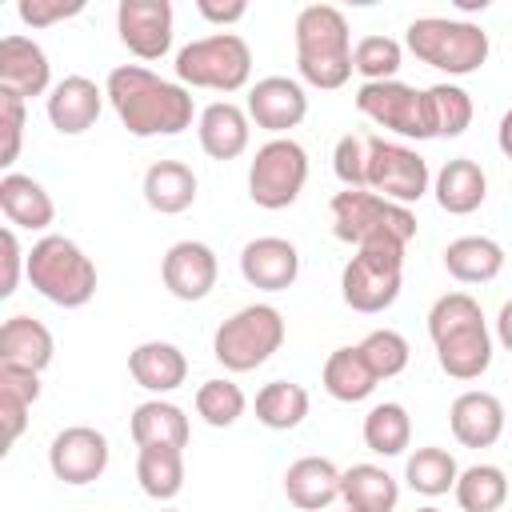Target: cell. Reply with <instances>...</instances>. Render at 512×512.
Wrapping results in <instances>:
<instances>
[{"instance_id":"cell-37","label":"cell","mask_w":512,"mask_h":512,"mask_svg":"<svg viewBox=\"0 0 512 512\" xmlns=\"http://www.w3.org/2000/svg\"><path fill=\"white\" fill-rule=\"evenodd\" d=\"M432 136H464L472 124V96L460 84H432L424 88Z\"/></svg>"},{"instance_id":"cell-51","label":"cell","mask_w":512,"mask_h":512,"mask_svg":"<svg viewBox=\"0 0 512 512\" xmlns=\"http://www.w3.org/2000/svg\"><path fill=\"white\" fill-rule=\"evenodd\" d=\"M416 512H440V508H432V504H428V508H416Z\"/></svg>"},{"instance_id":"cell-48","label":"cell","mask_w":512,"mask_h":512,"mask_svg":"<svg viewBox=\"0 0 512 512\" xmlns=\"http://www.w3.org/2000/svg\"><path fill=\"white\" fill-rule=\"evenodd\" d=\"M496 336H500V344L512 352V300L500 308V316H496Z\"/></svg>"},{"instance_id":"cell-47","label":"cell","mask_w":512,"mask_h":512,"mask_svg":"<svg viewBox=\"0 0 512 512\" xmlns=\"http://www.w3.org/2000/svg\"><path fill=\"white\" fill-rule=\"evenodd\" d=\"M196 12L212 24H236L248 16V4L244 0H228V4H216V0H196Z\"/></svg>"},{"instance_id":"cell-28","label":"cell","mask_w":512,"mask_h":512,"mask_svg":"<svg viewBox=\"0 0 512 512\" xmlns=\"http://www.w3.org/2000/svg\"><path fill=\"white\" fill-rule=\"evenodd\" d=\"M432 192H436V204H440L448 216H468V212H476V208L484 204V196H488V176H484V168H480L476 160L456 156V160H448V164L436 172Z\"/></svg>"},{"instance_id":"cell-31","label":"cell","mask_w":512,"mask_h":512,"mask_svg":"<svg viewBox=\"0 0 512 512\" xmlns=\"http://www.w3.org/2000/svg\"><path fill=\"white\" fill-rule=\"evenodd\" d=\"M340 500L356 512H392L400 500V484L380 464H352L340 472Z\"/></svg>"},{"instance_id":"cell-49","label":"cell","mask_w":512,"mask_h":512,"mask_svg":"<svg viewBox=\"0 0 512 512\" xmlns=\"http://www.w3.org/2000/svg\"><path fill=\"white\" fill-rule=\"evenodd\" d=\"M496 144H500V152L512 160V108L500 116V128H496Z\"/></svg>"},{"instance_id":"cell-23","label":"cell","mask_w":512,"mask_h":512,"mask_svg":"<svg viewBox=\"0 0 512 512\" xmlns=\"http://www.w3.org/2000/svg\"><path fill=\"white\" fill-rule=\"evenodd\" d=\"M128 372L140 388L164 396L188 380V356L172 340H144L128 352Z\"/></svg>"},{"instance_id":"cell-24","label":"cell","mask_w":512,"mask_h":512,"mask_svg":"<svg viewBox=\"0 0 512 512\" xmlns=\"http://www.w3.org/2000/svg\"><path fill=\"white\" fill-rule=\"evenodd\" d=\"M284 496L304 512H324L340 500V468L328 456H300L284 472Z\"/></svg>"},{"instance_id":"cell-33","label":"cell","mask_w":512,"mask_h":512,"mask_svg":"<svg viewBox=\"0 0 512 512\" xmlns=\"http://www.w3.org/2000/svg\"><path fill=\"white\" fill-rule=\"evenodd\" d=\"M140 492L152 500H176L184 488V452L180 448H140L136 456Z\"/></svg>"},{"instance_id":"cell-43","label":"cell","mask_w":512,"mask_h":512,"mask_svg":"<svg viewBox=\"0 0 512 512\" xmlns=\"http://www.w3.org/2000/svg\"><path fill=\"white\" fill-rule=\"evenodd\" d=\"M20 20L28 28H48L56 20H68V16H80L84 12V0H20L16 4Z\"/></svg>"},{"instance_id":"cell-9","label":"cell","mask_w":512,"mask_h":512,"mask_svg":"<svg viewBox=\"0 0 512 512\" xmlns=\"http://www.w3.org/2000/svg\"><path fill=\"white\" fill-rule=\"evenodd\" d=\"M400 288H404V248L396 244H364L340 272L344 304L364 316L392 308Z\"/></svg>"},{"instance_id":"cell-5","label":"cell","mask_w":512,"mask_h":512,"mask_svg":"<svg viewBox=\"0 0 512 512\" xmlns=\"http://www.w3.org/2000/svg\"><path fill=\"white\" fill-rule=\"evenodd\" d=\"M332 212V236L344 244H396L408 248V240L416 236V216L404 204H392L368 188H344L332 196L328 204Z\"/></svg>"},{"instance_id":"cell-10","label":"cell","mask_w":512,"mask_h":512,"mask_svg":"<svg viewBox=\"0 0 512 512\" xmlns=\"http://www.w3.org/2000/svg\"><path fill=\"white\" fill-rule=\"evenodd\" d=\"M304 184H308V152L292 136H272L268 144L256 148L248 164V196L256 208L280 212L296 204Z\"/></svg>"},{"instance_id":"cell-32","label":"cell","mask_w":512,"mask_h":512,"mask_svg":"<svg viewBox=\"0 0 512 512\" xmlns=\"http://www.w3.org/2000/svg\"><path fill=\"white\" fill-rule=\"evenodd\" d=\"M308 408H312V396L296 380H272L256 392V420L272 432H292L296 424H304Z\"/></svg>"},{"instance_id":"cell-36","label":"cell","mask_w":512,"mask_h":512,"mask_svg":"<svg viewBox=\"0 0 512 512\" xmlns=\"http://www.w3.org/2000/svg\"><path fill=\"white\" fill-rule=\"evenodd\" d=\"M452 492L464 512H500L508 500V476L496 464H472L456 476Z\"/></svg>"},{"instance_id":"cell-3","label":"cell","mask_w":512,"mask_h":512,"mask_svg":"<svg viewBox=\"0 0 512 512\" xmlns=\"http://www.w3.org/2000/svg\"><path fill=\"white\" fill-rule=\"evenodd\" d=\"M296 68L300 80L332 92L344 88L352 76V32L340 8L332 4H308L296 12Z\"/></svg>"},{"instance_id":"cell-6","label":"cell","mask_w":512,"mask_h":512,"mask_svg":"<svg viewBox=\"0 0 512 512\" xmlns=\"http://www.w3.org/2000/svg\"><path fill=\"white\" fill-rule=\"evenodd\" d=\"M408 52L428 64V68H440L448 76H472L484 68L488 60V32L472 20H448V16H420L408 24V36H404Z\"/></svg>"},{"instance_id":"cell-14","label":"cell","mask_w":512,"mask_h":512,"mask_svg":"<svg viewBox=\"0 0 512 512\" xmlns=\"http://www.w3.org/2000/svg\"><path fill=\"white\" fill-rule=\"evenodd\" d=\"M216 276H220V260L204 240H176L160 260L164 288L184 304L204 300L216 288Z\"/></svg>"},{"instance_id":"cell-45","label":"cell","mask_w":512,"mask_h":512,"mask_svg":"<svg viewBox=\"0 0 512 512\" xmlns=\"http://www.w3.org/2000/svg\"><path fill=\"white\" fill-rule=\"evenodd\" d=\"M0 392L20 396L24 404H36L40 400V372H24V368L0 364Z\"/></svg>"},{"instance_id":"cell-13","label":"cell","mask_w":512,"mask_h":512,"mask_svg":"<svg viewBox=\"0 0 512 512\" xmlns=\"http://www.w3.org/2000/svg\"><path fill=\"white\" fill-rule=\"evenodd\" d=\"M48 468L56 480L80 488V484H92L104 476L108 468V440L104 432L88 428V424H72L64 432L52 436L48 444Z\"/></svg>"},{"instance_id":"cell-39","label":"cell","mask_w":512,"mask_h":512,"mask_svg":"<svg viewBox=\"0 0 512 512\" xmlns=\"http://www.w3.org/2000/svg\"><path fill=\"white\" fill-rule=\"evenodd\" d=\"M400 64H404V48L392 36H364L352 44V72H360L364 84L396 80Z\"/></svg>"},{"instance_id":"cell-52","label":"cell","mask_w":512,"mask_h":512,"mask_svg":"<svg viewBox=\"0 0 512 512\" xmlns=\"http://www.w3.org/2000/svg\"><path fill=\"white\" fill-rule=\"evenodd\" d=\"M160 512H180V508H160Z\"/></svg>"},{"instance_id":"cell-2","label":"cell","mask_w":512,"mask_h":512,"mask_svg":"<svg viewBox=\"0 0 512 512\" xmlns=\"http://www.w3.org/2000/svg\"><path fill=\"white\" fill-rule=\"evenodd\" d=\"M436 360L452 380H476L492 364V336L480 304L468 292H444L428 312Z\"/></svg>"},{"instance_id":"cell-22","label":"cell","mask_w":512,"mask_h":512,"mask_svg":"<svg viewBox=\"0 0 512 512\" xmlns=\"http://www.w3.org/2000/svg\"><path fill=\"white\" fill-rule=\"evenodd\" d=\"M56 356L52 332L36 316H8L0 324V364L24 368V372H44Z\"/></svg>"},{"instance_id":"cell-12","label":"cell","mask_w":512,"mask_h":512,"mask_svg":"<svg viewBox=\"0 0 512 512\" xmlns=\"http://www.w3.org/2000/svg\"><path fill=\"white\" fill-rule=\"evenodd\" d=\"M356 108H360L372 124H380V128H388V132H396V136H404V140H432L428 100H424L420 88H412V84H404V80L360 84V88H356Z\"/></svg>"},{"instance_id":"cell-30","label":"cell","mask_w":512,"mask_h":512,"mask_svg":"<svg viewBox=\"0 0 512 512\" xmlns=\"http://www.w3.org/2000/svg\"><path fill=\"white\" fill-rule=\"evenodd\" d=\"M380 376L372 372V364L364 360L360 344L352 348H336L328 360H324V392L340 404H360L376 392Z\"/></svg>"},{"instance_id":"cell-35","label":"cell","mask_w":512,"mask_h":512,"mask_svg":"<svg viewBox=\"0 0 512 512\" xmlns=\"http://www.w3.org/2000/svg\"><path fill=\"white\" fill-rule=\"evenodd\" d=\"M364 444L376 456H400L412 444V416L404 404L384 400L364 416Z\"/></svg>"},{"instance_id":"cell-41","label":"cell","mask_w":512,"mask_h":512,"mask_svg":"<svg viewBox=\"0 0 512 512\" xmlns=\"http://www.w3.org/2000/svg\"><path fill=\"white\" fill-rule=\"evenodd\" d=\"M368 144L372 132H348L332 148V172L344 188H368Z\"/></svg>"},{"instance_id":"cell-7","label":"cell","mask_w":512,"mask_h":512,"mask_svg":"<svg viewBox=\"0 0 512 512\" xmlns=\"http://www.w3.org/2000/svg\"><path fill=\"white\" fill-rule=\"evenodd\" d=\"M176 80L188 88L240 92L252 76V48L236 32H212L176 52Z\"/></svg>"},{"instance_id":"cell-42","label":"cell","mask_w":512,"mask_h":512,"mask_svg":"<svg viewBox=\"0 0 512 512\" xmlns=\"http://www.w3.org/2000/svg\"><path fill=\"white\" fill-rule=\"evenodd\" d=\"M0 132H4L0 164L8 168L20 156V140H24V100L12 92H0Z\"/></svg>"},{"instance_id":"cell-46","label":"cell","mask_w":512,"mask_h":512,"mask_svg":"<svg viewBox=\"0 0 512 512\" xmlns=\"http://www.w3.org/2000/svg\"><path fill=\"white\" fill-rule=\"evenodd\" d=\"M28 408H32V404H24L20 396H8V392H0V420H4V448H12V444L20 440V432L28 428Z\"/></svg>"},{"instance_id":"cell-27","label":"cell","mask_w":512,"mask_h":512,"mask_svg":"<svg viewBox=\"0 0 512 512\" xmlns=\"http://www.w3.org/2000/svg\"><path fill=\"white\" fill-rule=\"evenodd\" d=\"M132 444L136 448H184L188 444V416L180 404L172 400H144L136 404L132 420H128Z\"/></svg>"},{"instance_id":"cell-16","label":"cell","mask_w":512,"mask_h":512,"mask_svg":"<svg viewBox=\"0 0 512 512\" xmlns=\"http://www.w3.org/2000/svg\"><path fill=\"white\" fill-rule=\"evenodd\" d=\"M308 116V96L304 84L292 76H264L248 92V120L272 136H284Z\"/></svg>"},{"instance_id":"cell-21","label":"cell","mask_w":512,"mask_h":512,"mask_svg":"<svg viewBox=\"0 0 512 512\" xmlns=\"http://www.w3.org/2000/svg\"><path fill=\"white\" fill-rule=\"evenodd\" d=\"M196 136H200L204 156H212V160H236L248 148V140H252L248 108H240L232 100H216V104L200 108Z\"/></svg>"},{"instance_id":"cell-18","label":"cell","mask_w":512,"mask_h":512,"mask_svg":"<svg viewBox=\"0 0 512 512\" xmlns=\"http://www.w3.org/2000/svg\"><path fill=\"white\" fill-rule=\"evenodd\" d=\"M0 92H12L20 100L52 92V64L36 40L28 36L0 40Z\"/></svg>"},{"instance_id":"cell-44","label":"cell","mask_w":512,"mask_h":512,"mask_svg":"<svg viewBox=\"0 0 512 512\" xmlns=\"http://www.w3.org/2000/svg\"><path fill=\"white\" fill-rule=\"evenodd\" d=\"M0 260H4V276H0V296H12L16 284H20V268H28V252L20 248L16 240V228H4L0 232Z\"/></svg>"},{"instance_id":"cell-17","label":"cell","mask_w":512,"mask_h":512,"mask_svg":"<svg viewBox=\"0 0 512 512\" xmlns=\"http://www.w3.org/2000/svg\"><path fill=\"white\" fill-rule=\"evenodd\" d=\"M240 276L260 292H284L300 276V252L284 236H256L240 248Z\"/></svg>"},{"instance_id":"cell-34","label":"cell","mask_w":512,"mask_h":512,"mask_svg":"<svg viewBox=\"0 0 512 512\" xmlns=\"http://www.w3.org/2000/svg\"><path fill=\"white\" fill-rule=\"evenodd\" d=\"M456 476H460L456 456H452L448 448H440V444L416 448V452L408 456V464H404V480H408V488L420 492V496H444V492H452V488H456Z\"/></svg>"},{"instance_id":"cell-20","label":"cell","mask_w":512,"mask_h":512,"mask_svg":"<svg viewBox=\"0 0 512 512\" xmlns=\"http://www.w3.org/2000/svg\"><path fill=\"white\" fill-rule=\"evenodd\" d=\"M104 108V88L88 76H64L48 92V120L60 136H80L100 120Z\"/></svg>"},{"instance_id":"cell-25","label":"cell","mask_w":512,"mask_h":512,"mask_svg":"<svg viewBox=\"0 0 512 512\" xmlns=\"http://www.w3.org/2000/svg\"><path fill=\"white\" fill-rule=\"evenodd\" d=\"M0 212L12 228H28V232H44L56 220V204L44 192L40 180L24 176V172H4L0 176Z\"/></svg>"},{"instance_id":"cell-38","label":"cell","mask_w":512,"mask_h":512,"mask_svg":"<svg viewBox=\"0 0 512 512\" xmlns=\"http://www.w3.org/2000/svg\"><path fill=\"white\" fill-rule=\"evenodd\" d=\"M248 400L240 392V384L216 376V380H204L196 388V416L208 424V428H232L240 416H244Z\"/></svg>"},{"instance_id":"cell-15","label":"cell","mask_w":512,"mask_h":512,"mask_svg":"<svg viewBox=\"0 0 512 512\" xmlns=\"http://www.w3.org/2000/svg\"><path fill=\"white\" fill-rule=\"evenodd\" d=\"M116 32L140 60H160L172 48V4L168 0H120Z\"/></svg>"},{"instance_id":"cell-8","label":"cell","mask_w":512,"mask_h":512,"mask_svg":"<svg viewBox=\"0 0 512 512\" xmlns=\"http://www.w3.org/2000/svg\"><path fill=\"white\" fill-rule=\"evenodd\" d=\"M284 316L272 304H248L240 312H232L216 336H212V356L228 368V372H252L264 360H272L284 344Z\"/></svg>"},{"instance_id":"cell-11","label":"cell","mask_w":512,"mask_h":512,"mask_svg":"<svg viewBox=\"0 0 512 512\" xmlns=\"http://www.w3.org/2000/svg\"><path fill=\"white\" fill-rule=\"evenodd\" d=\"M428 184H432L428 160L416 148L372 136V144H368V192L408 208L428 192Z\"/></svg>"},{"instance_id":"cell-26","label":"cell","mask_w":512,"mask_h":512,"mask_svg":"<svg viewBox=\"0 0 512 512\" xmlns=\"http://www.w3.org/2000/svg\"><path fill=\"white\" fill-rule=\"evenodd\" d=\"M196 172L184 160H156L144 172V204L160 216H180L196 204Z\"/></svg>"},{"instance_id":"cell-4","label":"cell","mask_w":512,"mask_h":512,"mask_svg":"<svg viewBox=\"0 0 512 512\" xmlns=\"http://www.w3.org/2000/svg\"><path fill=\"white\" fill-rule=\"evenodd\" d=\"M28 284L56 308H84L96 296V264L68 236H40L28 248Z\"/></svg>"},{"instance_id":"cell-19","label":"cell","mask_w":512,"mask_h":512,"mask_svg":"<svg viewBox=\"0 0 512 512\" xmlns=\"http://www.w3.org/2000/svg\"><path fill=\"white\" fill-rule=\"evenodd\" d=\"M448 424H452V436L464 444V448H492L500 436H504V424H508V412L500 404V396L492 392H460L448 408Z\"/></svg>"},{"instance_id":"cell-40","label":"cell","mask_w":512,"mask_h":512,"mask_svg":"<svg viewBox=\"0 0 512 512\" xmlns=\"http://www.w3.org/2000/svg\"><path fill=\"white\" fill-rule=\"evenodd\" d=\"M360 352H364V360L372 364V372H376L380 380L400 376V372L408 368V356H412L408 340H404L400 332H392V328H376V332H368V336L360 340Z\"/></svg>"},{"instance_id":"cell-53","label":"cell","mask_w":512,"mask_h":512,"mask_svg":"<svg viewBox=\"0 0 512 512\" xmlns=\"http://www.w3.org/2000/svg\"><path fill=\"white\" fill-rule=\"evenodd\" d=\"M340 512H356V508H340Z\"/></svg>"},{"instance_id":"cell-1","label":"cell","mask_w":512,"mask_h":512,"mask_svg":"<svg viewBox=\"0 0 512 512\" xmlns=\"http://www.w3.org/2000/svg\"><path fill=\"white\" fill-rule=\"evenodd\" d=\"M108 104L116 108L120 124L148 140V136H180L184 128H192L196 104L192 92L180 80H164L144 64H120L108 72L104 84Z\"/></svg>"},{"instance_id":"cell-29","label":"cell","mask_w":512,"mask_h":512,"mask_svg":"<svg viewBox=\"0 0 512 512\" xmlns=\"http://www.w3.org/2000/svg\"><path fill=\"white\" fill-rule=\"evenodd\" d=\"M444 268L460 284H488L504 272V248L492 236H460L444 248Z\"/></svg>"},{"instance_id":"cell-50","label":"cell","mask_w":512,"mask_h":512,"mask_svg":"<svg viewBox=\"0 0 512 512\" xmlns=\"http://www.w3.org/2000/svg\"><path fill=\"white\" fill-rule=\"evenodd\" d=\"M456 8H464V12H472V8H488V0H456Z\"/></svg>"}]
</instances>
